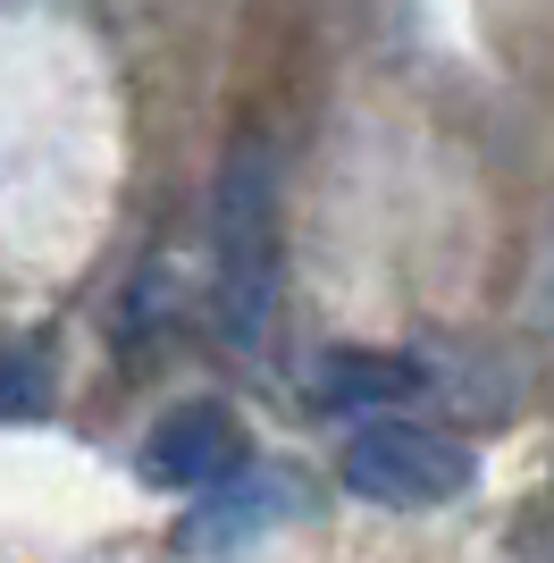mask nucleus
<instances>
[{
	"label": "nucleus",
	"mask_w": 554,
	"mask_h": 563,
	"mask_svg": "<svg viewBox=\"0 0 554 563\" xmlns=\"http://www.w3.org/2000/svg\"><path fill=\"white\" fill-rule=\"evenodd\" d=\"M235 463H244V438H235V421L219 404H177L135 446V471L152 488H219Z\"/></svg>",
	"instance_id": "nucleus-3"
},
{
	"label": "nucleus",
	"mask_w": 554,
	"mask_h": 563,
	"mask_svg": "<svg viewBox=\"0 0 554 563\" xmlns=\"http://www.w3.org/2000/svg\"><path fill=\"white\" fill-rule=\"evenodd\" d=\"M51 404V345H0V421H34Z\"/></svg>",
	"instance_id": "nucleus-5"
},
{
	"label": "nucleus",
	"mask_w": 554,
	"mask_h": 563,
	"mask_svg": "<svg viewBox=\"0 0 554 563\" xmlns=\"http://www.w3.org/2000/svg\"><path fill=\"white\" fill-rule=\"evenodd\" d=\"M336 479L362 505L420 514V505H454L479 479V454L462 446V438H445V429H420V421H369V429H353Z\"/></svg>",
	"instance_id": "nucleus-2"
},
{
	"label": "nucleus",
	"mask_w": 554,
	"mask_h": 563,
	"mask_svg": "<svg viewBox=\"0 0 554 563\" xmlns=\"http://www.w3.org/2000/svg\"><path fill=\"white\" fill-rule=\"evenodd\" d=\"M286 286V202H277L269 143H244L219 177V311L235 353H261Z\"/></svg>",
	"instance_id": "nucleus-1"
},
{
	"label": "nucleus",
	"mask_w": 554,
	"mask_h": 563,
	"mask_svg": "<svg viewBox=\"0 0 554 563\" xmlns=\"http://www.w3.org/2000/svg\"><path fill=\"white\" fill-rule=\"evenodd\" d=\"M420 387V362H403V353H362V345H336L311 371V404H328V412H378V404H403Z\"/></svg>",
	"instance_id": "nucleus-4"
}]
</instances>
